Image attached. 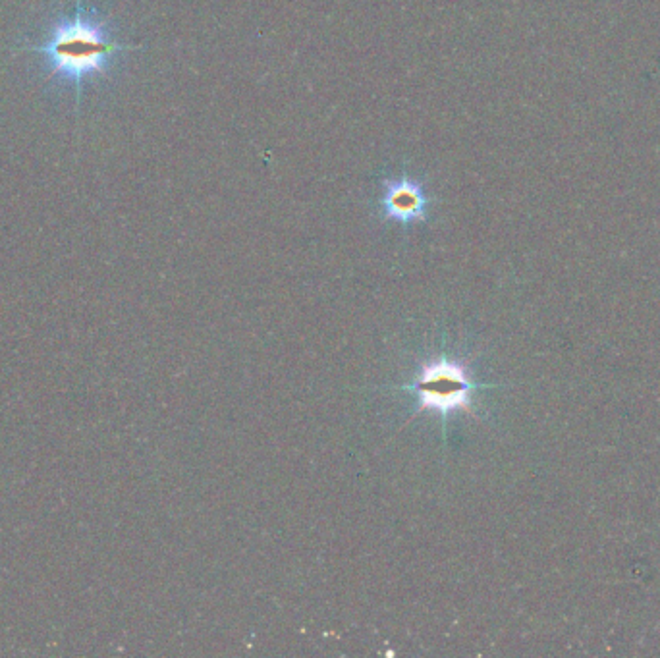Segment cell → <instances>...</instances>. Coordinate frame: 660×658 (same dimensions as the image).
I'll return each mask as SVG.
<instances>
[{
	"label": "cell",
	"instance_id": "obj_1",
	"mask_svg": "<svg viewBox=\"0 0 660 658\" xmlns=\"http://www.w3.org/2000/svg\"><path fill=\"white\" fill-rule=\"evenodd\" d=\"M128 47L114 39L107 20L97 10L87 8L82 0L68 12H62L41 43H29L28 51L45 56L49 80L70 87L78 101L83 85L107 76L112 58Z\"/></svg>",
	"mask_w": 660,
	"mask_h": 658
},
{
	"label": "cell",
	"instance_id": "obj_2",
	"mask_svg": "<svg viewBox=\"0 0 660 658\" xmlns=\"http://www.w3.org/2000/svg\"><path fill=\"white\" fill-rule=\"evenodd\" d=\"M475 383L468 367L450 357H435L423 363L410 384L404 386L415 400V413H435L446 419L452 413L473 410Z\"/></svg>",
	"mask_w": 660,
	"mask_h": 658
},
{
	"label": "cell",
	"instance_id": "obj_3",
	"mask_svg": "<svg viewBox=\"0 0 660 658\" xmlns=\"http://www.w3.org/2000/svg\"><path fill=\"white\" fill-rule=\"evenodd\" d=\"M381 207L386 219L413 224L427 219L429 195L417 180L404 176L400 180L386 182Z\"/></svg>",
	"mask_w": 660,
	"mask_h": 658
}]
</instances>
